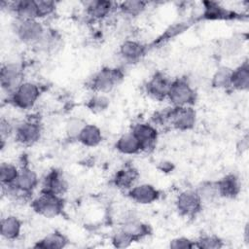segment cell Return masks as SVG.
Masks as SVG:
<instances>
[{
  "instance_id": "cell-1",
  "label": "cell",
  "mask_w": 249,
  "mask_h": 249,
  "mask_svg": "<svg viewBox=\"0 0 249 249\" xmlns=\"http://www.w3.org/2000/svg\"><path fill=\"white\" fill-rule=\"evenodd\" d=\"M14 31L22 43L34 46H38L46 35L43 25L37 19L21 20L17 18Z\"/></svg>"
},
{
  "instance_id": "cell-2",
  "label": "cell",
  "mask_w": 249,
  "mask_h": 249,
  "mask_svg": "<svg viewBox=\"0 0 249 249\" xmlns=\"http://www.w3.org/2000/svg\"><path fill=\"white\" fill-rule=\"evenodd\" d=\"M167 98L175 107L190 106L196 100V92L185 80H175L171 82Z\"/></svg>"
},
{
  "instance_id": "cell-3",
  "label": "cell",
  "mask_w": 249,
  "mask_h": 249,
  "mask_svg": "<svg viewBox=\"0 0 249 249\" xmlns=\"http://www.w3.org/2000/svg\"><path fill=\"white\" fill-rule=\"evenodd\" d=\"M123 73L117 68H103L98 71L90 82V87L97 92H107L115 88L122 80Z\"/></svg>"
},
{
  "instance_id": "cell-4",
  "label": "cell",
  "mask_w": 249,
  "mask_h": 249,
  "mask_svg": "<svg viewBox=\"0 0 249 249\" xmlns=\"http://www.w3.org/2000/svg\"><path fill=\"white\" fill-rule=\"evenodd\" d=\"M1 88L9 94H13L23 83L22 68L18 63L9 62L2 66L0 73Z\"/></svg>"
},
{
  "instance_id": "cell-5",
  "label": "cell",
  "mask_w": 249,
  "mask_h": 249,
  "mask_svg": "<svg viewBox=\"0 0 249 249\" xmlns=\"http://www.w3.org/2000/svg\"><path fill=\"white\" fill-rule=\"evenodd\" d=\"M40 95L39 88L31 82H23L16 91L11 94L12 102L20 109H29L37 101Z\"/></svg>"
},
{
  "instance_id": "cell-6",
  "label": "cell",
  "mask_w": 249,
  "mask_h": 249,
  "mask_svg": "<svg viewBox=\"0 0 249 249\" xmlns=\"http://www.w3.org/2000/svg\"><path fill=\"white\" fill-rule=\"evenodd\" d=\"M32 206L37 213L49 218L59 215L63 207L59 196L49 193H43L33 201Z\"/></svg>"
},
{
  "instance_id": "cell-7",
  "label": "cell",
  "mask_w": 249,
  "mask_h": 249,
  "mask_svg": "<svg viewBox=\"0 0 249 249\" xmlns=\"http://www.w3.org/2000/svg\"><path fill=\"white\" fill-rule=\"evenodd\" d=\"M166 117L170 124L180 130L190 129L196 124V112L190 106L175 107L167 113Z\"/></svg>"
},
{
  "instance_id": "cell-8",
  "label": "cell",
  "mask_w": 249,
  "mask_h": 249,
  "mask_svg": "<svg viewBox=\"0 0 249 249\" xmlns=\"http://www.w3.org/2000/svg\"><path fill=\"white\" fill-rule=\"evenodd\" d=\"M201 200L195 191L182 192L176 200V206L180 214L188 217L195 216L201 207Z\"/></svg>"
},
{
  "instance_id": "cell-9",
  "label": "cell",
  "mask_w": 249,
  "mask_h": 249,
  "mask_svg": "<svg viewBox=\"0 0 249 249\" xmlns=\"http://www.w3.org/2000/svg\"><path fill=\"white\" fill-rule=\"evenodd\" d=\"M41 136L40 125L32 121H25L16 128V139L22 145L30 146L36 143Z\"/></svg>"
},
{
  "instance_id": "cell-10",
  "label": "cell",
  "mask_w": 249,
  "mask_h": 249,
  "mask_svg": "<svg viewBox=\"0 0 249 249\" xmlns=\"http://www.w3.org/2000/svg\"><path fill=\"white\" fill-rule=\"evenodd\" d=\"M38 177L36 173L28 167H22L18 171L15 183L12 185L15 187L17 195L19 196L21 194H29L36 187Z\"/></svg>"
},
{
  "instance_id": "cell-11",
  "label": "cell",
  "mask_w": 249,
  "mask_h": 249,
  "mask_svg": "<svg viewBox=\"0 0 249 249\" xmlns=\"http://www.w3.org/2000/svg\"><path fill=\"white\" fill-rule=\"evenodd\" d=\"M170 82L164 75L160 73L155 74L151 80L146 85V89L149 95L153 98L161 100L167 97L168 89L170 87Z\"/></svg>"
},
{
  "instance_id": "cell-12",
  "label": "cell",
  "mask_w": 249,
  "mask_h": 249,
  "mask_svg": "<svg viewBox=\"0 0 249 249\" xmlns=\"http://www.w3.org/2000/svg\"><path fill=\"white\" fill-rule=\"evenodd\" d=\"M131 132L140 142L142 150H148L154 147L158 133L153 125L149 124H138L134 125Z\"/></svg>"
},
{
  "instance_id": "cell-13",
  "label": "cell",
  "mask_w": 249,
  "mask_h": 249,
  "mask_svg": "<svg viewBox=\"0 0 249 249\" xmlns=\"http://www.w3.org/2000/svg\"><path fill=\"white\" fill-rule=\"evenodd\" d=\"M11 9L16 14L18 19L30 20V19H37L39 18L36 1H31V0L17 1L12 3Z\"/></svg>"
},
{
  "instance_id": "cell-14",
  "label": "cell",
  "mask_w": 249,
  "mask_h": 249,
  "mask_svg": "<svg viewBox=\"0 0 249 249\" xmlns=\"http://www.w3.org/2000/svg\"><path fill=\"white\" fill-rule=\"evenodd\" d=\"M129 196L137 203L148 204L158 199L159 192L152 185L142 184L132 188L129 191Z\"/></svg>"
},
{
  "instance_id": "cell-15",
  "label": "cell",
  "mask_w": 249,
  "mask_h": 249,
  "mask_svg": "<svg viewBox=\"0 0 249 249\" xmlns=\"http://www.w3.org/2000/svg\"><path fill=\"white\" fill-rule=\"evenodd\" d=\"M66 182L60 172L53 170L48 174L44 180L43 193H49L55 196L62 195L66 190Z\"/></svg>"
},
{
  "instance_id": "cell-16",
  "label": "cell",
  "mask_w": 249,
  "mask_h": 249,
  "mask_svg": "<svg viewBox=\"0 0 249 249\" xmlns=\"http://www.w3.org/2000/svg\"><path fill=\"white\" fill-rule=\"evenodd\" d=\"M145 53V47L136 41L127 40L120 46L121 56L129 62L139 60Z\"/></svg>"
},
{
  "instance_id": "cell-17",
  "label": "cell",
  "mask_w": 249,
  "mask_h": 249,
  "mask_svg": "<svg viewBox=\"0 0 249 249\" xmlns=\"http://www.w3.org/2000/svg\"><path fill=\"white\" fill-rule=\"evenodd\" d=\"M116 148L123 154H136L141 151V145L136 136L132 132L123 134L116 143Z\"/></svg>"
},
{
  "instance_id": "cell-18",
  "label": "cell",
  "mask_w": 249,
  "mask_h": 249,
  "mask_svg": "<svg viewBox=\"0 0 249 249\" xmlns=\"http://www.w3.org/2000/svg\"><path fill=\"white\" fill-rule=\"evenodd\" d=\"M231 86L235 89L245 90L249 87V67L247 61L232 70Z\"/></svg>"
},
{
  "instance_id": "cell-19",
  "label": "cell",
  "mask_w": 249,
  "mask_h": 249,
  "mask_svg": "<svg viewBox=\"0 0 249 249\" xmlns=\"http://www.w3.org/2000/svg\"><path fill=\"white\" fill-rule=\"evenodd\" d=\"M20 221L15 216H7L1 221V235L3 238L12 240L18 236L20 232Z\"/></svg>"
},
{
  "instance_id": "cell-20",
  "label": "cell",
  "mask_w": 249,
  "mask_h": 249,
  "mask_svg": "<svg viewBox=\"0 0 249 249\" xmlns=\"http://www.w3.org/2000/svg\"><path fill=\"white\" fill-rule=\"evenodd\" d=\"M78 140L85 146L95 147L102 140V134L100 129L93 124H86L80 133Z\"/></svg>"
},
{
  "instance_id": "cell-21",
  "label": "cell",
  "mask_w": 249,
  "mask_h": 249,
  "mask_svg": "<svg viewBox=\"0 0 249 249\" xmlns=\"http://www.w3.org/2000/svg\"><path fill=\"white\" fill-rule=\"evenodd\" d=\"M220 196L233 197L239 192V184L235 176L228 175L217 182Z\"/></svg>"
},
{
  "instance_id": "cell-22",
  "label": "cell",
  "mask_w": 249,
  "mask_h": 249,
  "mask_svg": "<svg viewBox=\"0 0 249 249\" xmlns=\"http://www.w3.org/2000/svg\"><path fill=\"white\" fill-rule=\"evenodd\" d=\"M121 230L130 235L133 239L142 237L148 232L147 227L136 218H126L123 223Z\"/></svg>"
},
{
  "instance_id": "cell-23",
  "label": "cell",
  "mask_w": 249,
  "mask_h": 249,
  "mask_svg": "<svg viewBox=\"0 0 249 249\" xmlns=\"http://www.w3.org/2000/svg\"><path fill=\"white\" fill-rule=\"evenodd\" d=\"M87 13L95 19L105 18L112 9V3L108 1H90L86 4Z\"/></svg>"
},
{
  "instance_id": "cell-24",
  "label": "cell",
  "mask_w": 249,
  "mask_h": 249,
  "mask_svg": "<svg viewBox=\"0 0 249 249\" xmlns=\"http://www.w3.org/2000/svg\"><path fill=\"white\" fill-rule=\"evenodd\" d=\"M201 202H212L220 196L217 182H204L196 191Z\"/></svg>"
},
{
  "instance_id": "cell-25",
  "label": "cell",
  "mask_w": 249,
  "mask_h": 249,
  "mask_svg": "<svg viewBox=\"0 0 249 249\" xmlns=\"http://www.w3.org/2000/svg\"><path fill=\"white\" fill-rule=\"evenodd\" d=\"M138 176V173L135 169L128 167V168H124L120 170L116 176H115V184L119 188L122 189H128L130 188L133 183L136 181V178Z\"/></svg>"
},
{
  "instance_id": "cell-26",
  "label": "cell",
  "mask_w": 249,
  "mask_h": 249,
  "mask_svg": "<svg viewBox=\"0 0 249 249\" xmlns=\"http://www.w3.org/2000/svg\"><path fill=\"white\" fill-rule=\"evenodd\" d=\"M67 240L64 235L59 232H53L45 236L42 240H40L36 247L44 248V249H59L66 245Z\"/></svg>"
},
{
  "instance_id": "cell-27",
  "label": "cell",
  "mask_w": 249,
  "mask_h": 249,
  "mask_svg": "<svg viewBox=\"0 0 249 249\" xmlns=\"http://www.w3.org/2000/svg\"><path fill=\"white\" fill-rule=\"evenodd\" d=\"M18 169L10 162H2L0 165V180L2 186H9L15 183L18 175Z\"/></svg>"
},
{
  "instance_id": "cell-28",
  "label": "cell",
  "mask_w": 249,
  "mask_h": 249,
  "mask_svg": "<svg viewBox=\"0 0 249 249\" xmlns=\"http://www.w3.org/2000/svg\"><path fill=\"white\" fill-rule=\"evenodd\" d=\"M231 72L228 67H220L212 77V86L216 89H226L231 87Z\"/></svg>"
},
{
  "instance_id": "cell-29",
  "label": "cell",
  "mask_w": 249,
  "mask_h": 249,
  "mask_svg": "<svg viewBox=\"0 0 249 249\" xmlns=\"http://www.w3.org/2000/svg\"><path fill=\"white\" fill-rule=\"evenodd\" d=\"M86 123L80 118H72L66 124V133L69 138L78 139L83 128L86 126Z\"/></svg>"
},
{
  "instance_id": "cell-30",
  "label": "cell",
  "mask_w": 249,
  "mask_h": 249,
  "mask_svg": "<svg viewBox=\"0 0 249 249\" xmlns=\"http://www.w3.org/2000/svg\"><path fill=\"white\" fill-rule=\"evenodd\" d=\"M122 12L128 16H137L146 8V2L143 1H124L120 6Z\"/></svg>"
},
{
  "instance_id": "cell-31",
  "label": "cell",
  "mask_w": 249,
  "mask_h": 249,
  "mask_svg": "<svg viewBox=\"0 0 249 249\" xmlns=\"http://www.w3.org/2000/svg\"><path fill=\"white\" fill-rule=\"evenodd\" d=\"M109 105V99L104 95H95L90 98L88 103V107L92 112H101Z\"/></svg>"
},
{
  "instance_id": "cell-32",
  "label": "cell",
  "mask_w": 249,
  "mask_h": 249,
  "mask_svg": "<svg viewBox=\"0 0 249 249\" xmlns=\"http://www.w3.org/2000/svg\"><path fill=\"white\" fill-rule=\"evenodd\" d=\"M204 16L207 18H224L228 16V12L214 3H208V6L205 7Z\"/></svg>"
},
{
  "instance_id": "cell-33",
  "label": "cell",
  "mask_w": 249,
  "mask_h": 249,
  "mask_svg": "<svg viewBox=\"0 0 249 249\" xmlns=\"http://www.w3.org/2000/svg\"><path fill=\"white\" fill-rule=\"evenodd\" d=\"M134 239L130 235H128L126 232H124L122 230H120L118 232H116L112 238V242H113L114 246L118 247V248L127 247L130 245V243Z\"/></svg>"
},
{
  "instance_id": "cell-34",
  "label": "cell",
  "mask_w": 249,
  "mask_h": 249,
  "mask_svg": "<svg viewBox=\"0 0 249 249\" xmlns=\"http://www.w3.org/2000/svg\"><path fill=\"white\" fill-rule=\"evenodd\" d=\"M222 241L215 237V236H204L201 237L197 243H196V247L199 248H205V249H213V248H220L222 247Z\"/></svg>"
},
{
  "instance_id": "cell-35",
  "label": "cell",
  "mask_w": 249,
  "mask_h": 249,
  "mask_svg": "<svg viewBox=\"0 0 249 249\" xmlns=\"http://www.w3.org/2000/svg\"><path fill=\"white\" fill-rule=\"evenodd\" d=\"M39 18L47 17L52 14L55 8V3L53 1H36Z\"/></svg>"
},
{
  "instance_id": "cell-36",
  "label": "cell",
  "mask_w": 249,
  "mask_h": 249,
  "mask_svg": "<svg viewBox=\"0 0 249 249\" xmlns=\"http://www.w3.org/2000/svg\"><path fill=\"white\" fill-rule=\"evenodd\" d=\"M169 246L174 249H185V248H193L195 244L188 238L180 237V238H175L170 241Z\"/></svg>"
},
{
  "instance_id": "cell-37",
  "label": "cell",
  "mask_w": 249,
  "mask_h": 249,
  "mask_svg": "<svg viewBox=\"0 0 249 249\" xmlns=\"http://www.w3.org/2000/svg\"><path fill=\"white\" fill-rule=\"evenodd\" d=\"M0 132H1L2 141H5V139L8 138L13 133V125L8 120H5V119L1 120Z\"/></svg>"
},
{
  "instance_id": "cell-38",
  "label": "cell",
  "mask_w": 249,
  "mask_h": 249,
  "mask_svg": "<svg viewBox=\"0 0 249 249\" xmlns=\"http://www.w3.org/2000/svg\"><path fill=\"white\" fill-rule=\"evenodd\" d=\"M238 48H239V43L235 38L229 40L225 46L226 52L230 53H234Z\"/></svg>"
}]
</instances>
